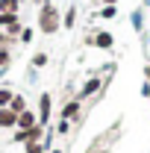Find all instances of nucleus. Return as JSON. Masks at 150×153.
Here are the masks:
<instances>
[{
  "label": "nucleus",
  "mask_w": 150,
  "mask_h": 153,
  "mask_svg": "<svg viewBox=\"0 0 150 153\" xmlns=\"http://www.w3.org/2000/svg\"><path fill=\"white\" fill-rule=\"evenodd\" d=\"M38 27H41V33H47V36L59 30V15H56L53 6H44V9H41V15H38Z\"/></svg>",
  "instance_id": "1"
},
{
  "label": "nucleus",
  "mask_w": 150,
  "mask_h": 153,
  "mask_svg": "<svg viewBox=\"0 0 150 153\" xmlns=\"http://www.w3.org/2000/svg\"><path fill=\"white\" fill-rule=\"evenodd\" d=\"M12 127H18V115L6 106V109H0V130H12Z\"/></svg>",
  "instance_id": "2"
},
{
  "label": "nucleus",
  "mask_w": 150,
  "mask_h": 153,
  "mask_svg": "<svg viewBox=\"0 0 150 153\" xmlns=\"http://www.w3.org/2000/svg\"><path fill=\"white\" fill-rule=\"evenodd\" d=\"M0 27H6L9 33H21L18 15H9V12H0Z\"/></svg>",
  "instance_id": "3"
},
{
  "label": "nucleus",
  "mask_w": 150,
  "mask_h": 153,
  "mask_svg": "<svg viewBox=\"0 0 150 153\" xmlns=\"http://www.w3.org/2000/svg\"><path fill=\"white\" fill-rule=\"evenodd\" d=\"M36 124H38V118H36V115H33V112H30V109L18 115V130H33Z\"/></svg>",
  "instance_id": "4"
},
{
  "label": "nucleus",
  "mask_w": 150,
  "mask_h": 153,
  "mask_svg": "<svg viewBox=\"0 0 150 153\" xmlns=\"http://www.w3.org/2000/svg\"><path fill=\"white\" fill-rule=\"evenodd\" d=\"M50 118V94H41V112H38V124L44 127Z\"/></svg>",
  "instance_id": "5"
},
{
  "label": "nucleus",
  "mask_w": 150,
  "mask_h": 153,
  "mask_svg": "<svg viewBox=\"0 0 150 153\" xmlns=\"http://www.w3.org/2000/svg\"><path fill=\"white\" fill-rule=\"evenodd\" d=\"M97 88H100V82H97V79H88V82L82 85V91L76 94V100H85V97H91L94 91H97Z\"/></svg>",
  "instance_id": "6"
},
{
  "label": "nucleus",
  "mask_w": 150,
  "mask_h": 153,
  "mask_svg": "<svg viewBox=\"0 0 150 153\" xmlns=\"http://www.w3.org/2000/svg\"><path fill=\"white\" fill-rule=\"evenodd\" d=\"M76 115H79V100H74V103H68V106L62 109V121H74Z\"/></svg>",
  "instance_id": "7"
},
{
  "label": "nucleus",
  "mask_w": 150,
  "mask_h": 153,
  "mask_svg": "<svg viewBox=\"0 0 150 153\" xmlns=\"http://www.w3.org/2000/svg\"><path fill=\"white\" fill-rule=\"evenodd\" d=\"M9 109H12L15 115L27 112V100H24V94H15V97H12V103H9Z\"/></svg>",
  "instance_id": "8"
},
{
  "label": "nucleus",
  "mask_w": 150,
  "mask_h": 153,
  "mask_svg": "<svg viewBox=\"0 0 150 153\" xmlns=\"http://www.w3.org/2000/svg\"><path fill=\"white\" fill-rule=\"evenodd\" d=\"M94 44H97V47H112V36H109V33H97V36H94Z\"/></svg>",
  "instance_id": "9"
},
{
  "label": "nucleus",
  "mask_w": 150,
  "mask_h": 153,
  "mask_svg": "<svg viewBox=\"0 0 150 153\" xmlns=\"http://www.w3.org/2000/svg\"><path fill=\"white\" fill-rule=\"evenodd\" d=\"M0 12L15 15V12H18V0H0Z\"/></svg>",
  "instance_id": "10"
},
{
  "label": "nucleus",
  "mask_w": 150,
  "mask_h": 153,
  "mask_svg": "<svg viewBox=\"0 0 150 153\" xmlns=\"http://www.w3.org/2000/svg\"><path fill=\"white\" fill-rule=\"evenodd\" d=\"M12 97H15V91H9V88H0V109H6V106L12 103Z\"/></svg>",
  "instance_id": "11"
},
{
  "label": "nucleus",
  "mask_w": 150,
  "mask_h": 153,
  "mask_svg": "<svg viewBox=\"0 0 150 153\" xmlns=\"http://www.w3.org/2000/svg\"><path fill=\"white\" fill-rule=\"evenodd\" d=\"M44 150H47V144H44V141H36V144H27L24 153H44Z\"/></svg>",
  "instance_id": "12"
},
{
  "label": "nucleus",
  "mask_w": 150,
  "mask_h": 153,
  "mask_svg": "<svg viewBox=\"0 0 150 153\" xmlns=\"http://www.w3.org/2000/svg\"><path fill=\"white\" fill-rule=\"evenodd\" d=\"M33 65H36V68H44V65H47V53H36V56H33Z\"/></svg>",
  "instance_id": "13"
},
{
  "label": "nucleus",
  "mask_w": 150,
  "mask_h": 153,
  "mask_svg": "<svg viewBox=\"0 0 150 153\" xmlns=\"http://www.w3.org/2000/svg\"><path fill=\"white\" fill-rule=\"evenodd\" d=\"M6 65H9V50L0 47V68H6Z\"/></svg>",
  "instance_id": "14"
},
{
  "label": "nucleus",
  "mask_w": 150,
  "mask_h": 153,
  "mask_svg": "<svg viewBox=\"0 0 150 153\" xmlns=\"http://www.w3.org/2000/svg\"><path fill=\"white\" fill-rule=\"evenodd\" d=\"M6 41H9V38H6L3 33H0V47H6Z\"/></svg>",
  "instance_id": "15"
},
{
  "label": "nucleus",
  "mask_w": 150,
  "mask_h": 153,
  "mask_svg": "<svg viewBox=\"0 0 150 153\" xmlns=\"http://www.w3.org/2000/svg\"><path fill=\"white\" fill-rule=\"evenodd\" d=\"M106 3H109V6H112V3H115V0H106Z\"/></svg>",
  "instance_id": "16"
},
{
  "label": "nucleus",
  "mask_w": 150,
  "mask_h": 153,
  "mask_svg": "<svg viewBox=\"0 0 150 153\" xmlns=\"http://www.w3.org/2000/svg\"><path fill=\"white\" fill-rule=\"evenodd\" d=\"M50 153H62V150H50Z\"/></svg>",
  "instance_id": "17"
}]
</instances>
